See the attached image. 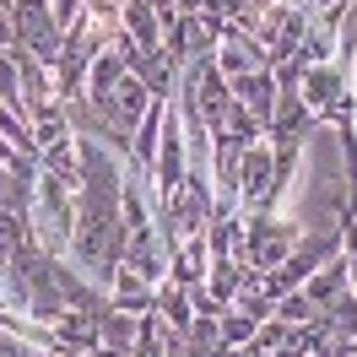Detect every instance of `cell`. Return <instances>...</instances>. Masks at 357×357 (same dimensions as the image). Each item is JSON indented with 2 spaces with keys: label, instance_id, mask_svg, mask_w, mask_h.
I'll list each match as a JSON object with an SVG mask.
<instances>
[{
  "label": "cell",
  "instance_id": "4",
  "mask_svg": "<svg viewBox=\"0 0 357 357\" xmlns=\"http://www.w3.org/2000/svg\"><path fill=\"white\" fill-rule=\"evenodd\" d=\"M227 87H233V98L255 114V125L271 130V114H276V76H271L266 66H249V70H238V76H227Z\"/></svg>",
  "mask_w": 357,
  "mask_h": 357
},
{
  "label": "cell",
  "instance_id": "14",
  "mask_svg": "<svg viewBox=\"0 0 357 357\" xmlns=\"http://www.w3.org/2000/svg\"><path fill=\"white\" fill-rule=\"evenodd\" d=\"M0 49H11V11L0 6Z\"/></svg>",
  "mask_w": 357,
  "mask_h": 357
},
{
  "label": "cell",
  "instance_id": "15",
  "mask_svg": "<svg viewBox=\"0 0 357 357\" xmlns=\"http://www.w3.org/2000/svg\"><path fill=\"white\" fill-rule=\"evenodd\" d=\"M87 357H125V352H103V347H98V352H87Z\"/></svg>",
  "mask_w": 357,
  "mask_h": 357
},
{
  "label": "cell",
  "instance_id": "12",
  "mask_svg": "<svg viewBox=\"0 0 357 357\" xmlns=\"http://www.w3.org/2000/svg\"><path fill=\"white\" fill-rule=\"evenodd\" d=\"M325 352H331V357H357V341H352V335H331Z\"/></svg>",
  "mask_w": 357,
  "mask_h": 357
},
{
  "label": "cell",
  "instance_id": "6",
  "mask_svg": "<svg viewBox=\"0 0 357 357\" xmlns=\"http://www.w3.org/2000/svg\"><path fill=\"white\" fill-rule=\"evenodd\" d=\"M152 314L168 325V331H190V325H195L190 287H178V282H157V292H152Z\"/></svg>",
  "mask_w": 357,
  "mask_h": 357
},
{
  "label": "cell",
  "instance_id": "5",
  "mask_svg": "<svg viewBox=\"0 0 357 357\" xmlns=\"http://www.w3.org/2000/svg\"><path fill=\"white\" fill-rule=\"evenodd\" d=\"M271 190V146L260 141V146H249L244 152V178H238V217H249L255 206L266 201Z\"/></svg>",
  "mask_w": 357,
  "mask_h": 357
},
{
  "label": "cell",
  "instance_id": "8",
  "mask_svg": "<svg viewBox=\"0 0 357 357\" xmlns=\"http://www.w3.org/2000/svg\"><path fill=\"white\" fill-rule=\"evenodd\" d=\"M135 319H141V314L109 309L103 319H98V347H103V352H125V357H135Z\"/></svg>",
  "mask_w": 357,
  "mask_h": 357
},
{
  "label": "cell",
  "instance_id": "1",
  "mask_svg": "<svg viewBox=\"0 0 357 357\" xmlns=\"http://www.w3.org/2000/svg\"><path fill=\"white\" fill-rule=\"evenodd\" d=\"M341 255V227H325V233H303L298 238V249H292L282 266L260 271V292H266L271 303H282L287 292H298L303 282H309L314 271L325 266V260H335Z\"/></svg>",
  "mask_w": 357,
  "mask_h": 357
},
{
  "label": "cell",
  "instance_id": "10",
  "mask_svg": "<svg viewBox=\"0 0 357 357\" xmlns=\"http://www.w3.org/2000/svg\"><path fill=\"white\" fill-rule=\"evenodd\" d=\"M260 331L244 309H222V347H249V335Z\"/></svg>",
  "mask_w": 357,
  "mask_h": 357
},
{
  "label": "cell",
  "instance_id": "9",
  "mask_svg": "<svg viewBox=\"0 0 357 357\" xmlns=\"http://www.w3.org/2000/svg\"><path fill=\"white\" fill-rule=\"evenodd\" d=\"M0 98H6V109L17 114V119H27V98H22V76H17V66H11V54L0 49Z\"/></svg>",
  "mask_w": 357,
  "mask_h": 357
},
{
  "label": "cell",
  "instance_id": "16",
  "mask_svg": "<svg viewBox=\"0 0 357 357\" xmlns=\"http://www.w3.org/2000/svg\"><path fill=\"white\" fill-rule=\"evenodd\" d=\"M276 6H303V11H309V0H276Z\"/></svg>",
  "mask_w": 357,
  "mask_h": 357
},
{
  "label": "cell",
  "instance_id": "11",
  "mask_svg": "<svg viewBox=\"0 0 357 357\" xmlns=\"http://www.w3.org/2000/svg\"><path fill=\"white\" fill-rule=\"evenodd\" d=\"M49 6H54V22H60V27H66V33H70V27H76V17H82V6H87V0H49Z\"/></svg>",
  "mask_w": 357,
  "mask_h": 357
},
{
  "label": "cell",
  "instance_id": "3",
  "mask_svg": "<svg viewBox=\"0 0 357 357\" xmlns=\"http://www.w3.org/2000/svg\"><path fill=\"white\" fill-rule=\"evenodd\" d=\"M238 244H244V260L255 271H271L282 266L292 249H298V238H303V227L298 222H282V217H238Z\"/></svg>",
  "mask_w": 357,
  "mask_h": 357
},
{
  "label": "cell",
  "instance_id": "13",
  "mask_svg": "<svg viewBox=\"0 0 357 357\" xmlns=\"http://www.w3.org/2000/svg\"><path fill=\"white\" fill-rule=\"evenodd\" d=\"M0 211H11V168L0 162Z\"/></svg>",
  "mask_w": 357,
  "mask_h": 357
},
{
  "label": "cell",
  "instance_id": "2",
  "mask_svg": "<svg viewBox=\"0 0 357 357\" xmlns=\"http://www.w3.org/2000/svg\"><path fill=\"white\" fill-rule=\"evenodd\" d=\"M11 49H27L38 66L54 70L60 49H66V27L54 22V6L49 0H17L11 6Z\"/></svg>",
  "mask_w": 357,
  "mask_h": 357
},
{
  "label": "cell",
  "instance_id": "7",
  "mask_svg": "<svg viewBox=\"0 0 357 357\" xmlns=\"http://www.w3.org/2000/svg\"><path fill=\"white\" fill-rule=\"evenodd\" d=\"M152 292H157V287H146L130 266H119V271H114V282H109L114 309H125V314H146V309H152Z\"/></svg>",
  "mask_w": 357,
  "mask_h": 357
}]
</instances>
